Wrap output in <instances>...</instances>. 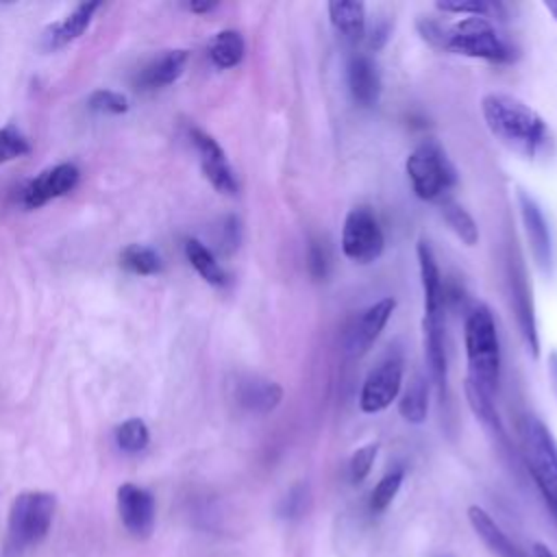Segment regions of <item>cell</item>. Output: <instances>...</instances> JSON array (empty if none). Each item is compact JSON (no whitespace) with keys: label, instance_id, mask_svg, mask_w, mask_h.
<instances>
[{"label":"cell","instance_id":"obj_31","mask_svg":"<svg viewBox=\"0 0 557 557\" xmlns=\"http://www.w3.org/2000/svg\"><path fill=\"white\" fill-rule=\"evenodd\" d=\"M89 109L98 111V113H113V115H120V113H126L128 111V100L124 94L120 91H111V89H96L89 100H87Z\"/></svg>","mask_w":557,"mask_h":557},{"label":"cell","instance_id":"obj_23","mask_svg":"<svg viewBox=\"0 0 557 557\" xmlns=\"http://www.w3.org/2000/svg\"><path fill=\"white\" fill-rule=\"evenodd\" d=\"M398 411L411 424H420V422L426 420V413H429V383L422 374H416L411 379V383L407 385V389L403 392V396L398 400Z\"/></svg>","mask_w":557,"mask_h":557},{"label":"cell","instance_id":"obj_21","mask_svg":"<svg viewBox=\"0 0 557 557\" xmlns=\"http://www.w3.org/2000/svg\"><path fill=\"white\" fill-rule=\"evenodd\" d=\"M187 59H189V52L183 50V48L161 52L159 57H154V59L144 67V72H141V83H144L146 87H165V85H172V83L185 72Z\"/></svg>","mask_w":557,"mask_h":557},{"label":"cell","instance_id":"obj_22","mask_svg":"<svg viewBox=\"0 0 557 557\" xmlns=\"http://www.w3.org/2000/svg\"><path fill=\"white\" fill-rule=\"evenodd\" d=\"M283 398L281 385L263 379H246L237 387V400L250 411H272Z\"/></svg>","mask_w":557,"mask_h":557},{"label":"cell","instance_id":"obj_11","mask_svg":"<svg viewBox=\"0 0 557 557\" xmlns=\"http://www.w3.org/2000/svg\"><path fill=\"white\" fill-rule=\"evenodd\" d=\"M189 137L200 154V168L205 178L222 194H235L237 191V181L233 174V168L222 150V146L205 131L191 128Z\"/></svg>","mask_w":557,"mask_h":557},{"label":"cell","instance_id":"obj_4","mask_svg":"<svg viewBox=\"0 0 557 557\" xmlns=\"http://www.w3.org/2000/svg\"><path fill=\"white\" fill-rule=\"evenodd\" d=\"M520 446L535 485L557 518V442L550 429L540 418L527 416L520 422Z\"/></svg>","mask_w":557,"mask_h":557},{"label":"cell","instance_id":"obj_19","mask_svg":"<svg viewBox=\"0 0 557 557\" xmlns=\"http://www.w3.org/2000/svg\"><path fill=\"white\" fill-rule=\"evenodd\" d=\"M424 335V357L429 363L431 379L440 392L446 389V348H444V318H424L422 320Z\"/></svg>","mask_w":557,"mask_h":557},{"label":"cell","instance_id":"obj_8","mask_svg":"<svg viewBox=\"0 0 557 557\" xmlns=\"http://www.w3.org/2000/svg\"><path fill=\"white\" fill-rule=\"evenodd\" d=\"M403 387V363L396 357L381 361L366 376L359 394V407L366 413H379L387 409Z\"/></svg>","mask_w":557,"mask_h":557},{"label":"cell","instance_id":"obj_26","mask_svg":"<svg viewBox=\"0 0 557 557\" xmlns=\"http://www.w3.org/2000/svg\"><path fill=\"white\" fill-rule=\"evenodd\" d=\"M442 218L448 224V228L466 244V246H474L479 242V226L474 222V218L457 202L453 200H444L442 202Z\"/></svg>","mask_w":557,"mask_h":557},{"label":"cell","instance_id":"obj_12","mask_svg":"<svg viewBox=\"0 0 557 557\" xmlns=\"http://www.w3.org/2000/svg\"><path fill=\"white\" fill-rule=\"evenodd\" d=\"M78 168L74 163H57L44 172H39L24 189V205L28 209H37L52 198L65 196L78 183Z\"/></svg>","mask_w":557,"mask_h":557},{"label":"cell","instance_id":"obj_35","mask_svg":"<svg viewBox=\"0 0 557 557\" xmlns=\"http://www.w3.org/2000/svg\"><path fill=\"white\" fill-rule=\"evenodd\" d=\"M387 26H374L372 28V37H370V48H374V50H379L385 41H387Z\"/></svg>","mask_w":557,"mask_h":557},{"label":"cell","instance_id":"obj_9","mask_svg":"<svg viewBox=\"0 0 557 557\" xmlns=\"http://www.w3.org/2000/svg\"><path fill=\"white\" fill-rule=\"evenodd\" d=\"M516 200H518L522 228H524L531 255L535 259V265L542 272H548L550 263H553V239H550L548 222H546L537 200L531 194H527L524 189H518Z\"/></svg>","mask_w":557,"mask_h":557},{"label":"cell","instance_id":"obj_34","mask_svg":"<svg viewBox=\"0 0 557 557\" xmlns=\"http://www.w3.org/2000/svg\"><path fill=\"white\" fill-rule=\"evenodd\" d=\"M309 270L318 278L324 276V272H326V255L318 246H311V250H309Z\"/></svg>","mask_w":557,"mask_h":557},{"label":"cell","instance_id":"obj_39","mask_svg":"<svg viewBox=\"0 0 557 557\" xmlns=\"http://www.w3.org/2000/svg\"><path fill=\"white\" fill-rule=\"evenodd\" d=\"M544 9L553 15V20L557 22V0H548V2H544Z\"/></svg>","mask_w":557,"mask_h":557},{"label":"cell","instance_id":"obj_2","mask_svg":"<svg viewBox=\"0 0 557 557\" xmlns=\"http://www.w3.org/2000/svg\"><path fill=\"white\" fill-rule=\"evenodd\" d=\"M463 344L468 361L466 385L492 398L500 376V346L490 307L479 305L470 311L463 326Z\"/></svg>","mask_w":557,"mask_h":557},{"label":"cell","instance_id":"obj_7","mask_svg":"<svg viewBox=\"0 0 557 557\" xmlns=\"http://www.w3.org/2000/svg\"><path fill=\"white\" fill-rule=\"evenodd\" d=\"M385 237L376 215L368 207H355L346 213L342 226V252L355 263H372L381 257Z\"/></svg>","mask_w":557,"mask_h":557},{"label":"cell","instance_id":"obj_25","mask_svg":"<svg viewBox=\"0 0 557 557\" xmlns=\"http://www.w3.org/2000/svg\"><path fill=\"white\" fill-rule=\"evenodd\" d=\"M185 255L187 261L194 265V270L209 283V285H224L226 283V274L220 268V263L215 261L213 252L200 242V239H187L185 242Z\"/></svg>","mask_w":557,"mask_h":557},{"label":"cell","instance_id":"obj_6","mask_svg":"<svg viewBox=\"0 0 557 557\" xmlns=\"http://www.w3.org/2000/svg\"><path fill=\"white\" fill-rule=\"evenodd\" d=\"M411 189L422 200H437L455 183V168L446 152L433 144H420L405 163Z\"/></svg>","mask_w":557,"mask_h":557},{"label":"cell","instance_id":"obj_20","mask_svg":"<svg viewBox=\"0 0 557 557\" xmlns=\"http://www.w3.org/2000/svg\"><path fill=\"white\" fill-rule=\"evenodd\" d=\"M335 33L346 41H359L366 30V7L355 0H333L326 4Z\"/></svg>","mask_w":557,"mask_h":557},{"label":"cell","instance_id":"obj_37","mask_svg":"<svg viewBox=\"0 0 557 557\" xmlns=\"http://www.w3.org/2000/svg\"><path fill=\"white\" fill-rule=\"evenodd\" d=\"M548 372H550L553 389H555V394H557V352H550V359H548Z\"/></svg>","mask_w":557,"mask_h":557},{"label":"cell","instance_id":"obj_38","mask_svg":"<svg viewBox=\"0 0 557 557\" xmlns=\"http://www.w3.org/2000/svg\"><path fill=\"white\" fill-rule=\"evenodd\" d=\"M533 553H535V557H557L553 550H548V548H546L544 544H540V542L533 546Z\"/></svg>","mask_w":557,"mask_h":557},{"label":"cell","instance_id":"obj_27","mask_svg":"<svg viewBox=\"0 0 557 557\" xmlns=\"http://www.w3.org/2000/svg\"><path fill=\"white\" fill-rule=\"evenodd\" d=\"M120 263L124 270L139 274V276H148V274H157L161 270V257L141 244H131L122 250L120 255Z\"/></svg>","mask_w":557,"mask_h":557},{"label":"cell","instance_id":"obj_36","mask_svg":"<svg viewBox=\"0 0 557 557\" xmlns=\"http://www.w3.org/2000/svg\"><path fill=\"white\" fill-rule=\"evenodd\" d=\"M215 7H218V2H213V0H191V2H187V9L194 11V13H209Z\"/></svg>","mask_w":557,"mask_h":557},{"label":"cell","instance_id":"obj_5","mask_svg":"<svg viewBox=\"0 0 557 557\" xmlns=\"http://www.w3.org/2000/svg\"><path fill=\"white\" fill-rule=\"evenodd\" d=\"M444 50L457 54L485 59V61H507L511 59L509 46L500 39L496 28L487 17H463L444 30Z\"/></svg>","mask_w":557,"mask_h":557},{"label":"cell","instance_id":"obj_18","mask_svg":"<svg viewBox=\"0 0 557 557\" xmlns=\"http://www.w3.org/2000/svg\"><path fill=\"white\" fill-rule=\"evenodd\" d=\"M98 9H100V2H96V0L76 4V7L65 15V20L52 24V26L46 30V35H44V46L50 48V50H54V48H61V46H65V44L78 39V37L87 30V26H89V22H91V17H94V13H96Z\"/></svg>","mask_w":557,"mask_h":557},{"label":"cell","instance_id":"obj_3","mask_svg":"<svg viewBox=\"0 0 557 557\" xmlns=\"http://www.w3.org/2000/svg\"><path fill=\"white\" fill-rule=\"evenodd\" d=\"M57 500L48 492H22L9 509L2 557H24L50 531Z\"/></svg>","mask_w":557,"mask_h":557},{"label":"cell","instance_id":"obj_33","mask_svg":"<svg viewBox=\"0 0 557 557\" xmlns=\"http://www.w3.org/2000/svg\"><path fill=\"white\" fill-rule=\"evenodd\" d=\"M435 7L444 13H461L466 17H487L496 9V4L485 0H440Z\"/></svg>","mask_w":557,"mask_h":557},{"label":"cell","instance_id":"obj_14","mask_svg":"<svg viewBox=\"0 0 557 557\" xmlns=\"http://www.w3.org/2000/svg\"><path fill=\"white\" fill-rule=\"evenodd\" d=\"M511 305L513 313L520 326V333L524 337V344L533 357L540 355V335H537V322H535V311H533V300H531V289L524 276V270L518 268L511 272Z\"/></svg>","mask_w":557,"mask_h":557},{"label":"cell","instance_id":"obj_10","mask_svg":"<svg viewBox=\"0 0 557 557\" xmlns=\"http://www.w3.org/2000/svg\"><path fill=\"white\" fill-rule=\"evenodd\" d=\"M117 511L124 529L133 537H148L154 529V498L148 490L135 483H122L117 487Z\"/></svg>","mask_w":557,"mask_h":557},{"label":"cell","instance_id":"obj_29","mask_svg":"<svg viewBox=\"0 0 557 557\" xmlns=\"http://www.w3.org/2000/svg\"><path fill=\"white\" fill-rule=\"evenodd\" d=\"M403 479H405L403 468H394L379 479V483L374 485L372 496H370L372 511H385L389 507V503L394 500V496L398 494V490L403 485Z\"/></svg>","mask_w":557,"mask_h":557},{"label":"cell","instance_id":"obj_16","mask_svg":"<svg viewBox=\"0 0 557 557\" xmlns=\"http://www.w3.org/2000/svg\"><path fill=\"white\" fill-rule=\"evenodd\" d=\"M348 87L361 107H374L381 96V76L376 63L368 54H357L348 63Z\"/></svg>","mask_w":557,"mask_h":557},{"label":"cell","instance_id":"obj_24","mask_svg":"<svg viewBox=\"0 0 557 557\" xmlns=\"http://www.w3.org/2000/svg\"><path fill=\"white\" fill-rule=\"evenodd\" d=\"M209 57L222 70H228V67L237 65L242 61V57H244V39H242V35L237 30H233V28L215 33L211 44H209Z\"/></svg>","mask_w":557,"mask_h":557},{"label":"cell","instance_id":"obj_28","mask_svg":"<svg viewBox=\"0 0 557 557\" xmlns=\"http://www.w3.org/2000/svg\"><path fill=\"white\" fill-rule=\"evenodd\" d=\"M148 442H150V431L146 422L139 418H131L115 429V444L124 453H139L148 446Z\"/></svg>","mask_w":557,"mask_h":557},{"label":"cell","instance_id":"obj_1","mask_svg":"<svg viewBox=\"0 0 557 557\" xmlns=\"http://www.w3.org/2000/svg\"><path fill=\"white\" fill-rule=\"evenodd\" d=\"M481 113L490 133L516 154L533 159L546 141L548 128L542 115L516 96L485 94L481 98Z\"/></svg>","mask_w":557,"mask_h":557},{"label":"cell","instance_id":"obj_13","mask_svg":"<svg viewBox=\"0 0 557 557\" xmlns=\"http://www.w3.org/2000/svg\"><path fill=\"white\" fill-rule=\"evenodd\" d=\"M394 309H396V300L389 298V296L370 305L355 320V324L348 329V333H346V352L352 355V357H359V355L368 352V348L376 342L383 326L392 318Z\"/></svg>","mask_w":557,"mask_h":557},{"label":"cell","instance_id":"obj_17","mask_svg":"<svg viewBox=\"0 0 557 557\" xmlns=\"http://www.w3.org/2000/svg\"><path fill=\"white\" fill-rule=\"evenodd\" d=\"M468 520L476 535L483 540V544L496 555V557H529L516 542L509 540V535L494 522V518L479 505H472L468 509Z\"/></svg>","mask_w":557,"mask_h":557},{"label":"cell","instance_id":"obj_30","mask_svg":"<svg viewBox=\"0 0 557 557\" xmlns=\"http://www.w3.org/2000/svg\"><path fill=\"white\" fill-rule=\"evenodd\" d=\"M28 152H30V141L15 124H7L0 128V163L20 159Z\"/></svg>","mask_w":557,"mask_h":557},{"label":"cell","instance_id":"obj_15","mask_svg":"<svg viewBox=\"0 0 557 557\" xmlns=\"http://www.w3.org/2000/svg\"><path fill=\"white\" fill-rule=\"evenodd\" d=\"M418 265H420V283H422V298H424V318H444V289L442 276L435 261V255L426 239L418 242L416 248Z\"/></svg>","mask_w":557,"mask_h":557},{"label":"cell","instance_id":"obj_32","mask_svg":"<svg viewBox=\"0 0 557 557\" xmlns=\"http://www.w3.org/2000/svg\"><path fill=\"white\" fill-rule=\"evenodd\" d=\"M376 453H379V444H376V442L363 444V446H359V448L352 453V457H350V461H348V472H350L352 483H359V481H363V479L370 474L372 463H374V459H376Z\"/></svg>","mask_w":557,"mask_h":557}]
</instances>
